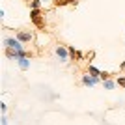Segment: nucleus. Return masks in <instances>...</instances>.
Instances as JSON below:
<instances>
[{
	"instance_id": "1",
	"label": "nucleus",
	"mask_w": 125,
	"mask_h": 125,
	"mask_svg": "<svg viewBox=\"0 0 125 125\" xmlns=\"http://www.w3.org/2000/svg\"><path fill=\"white\" fill-rule=\"evenodd\" d=\"M30 19H32V22H34L37 28H45V19H43V15H41L39 10H32L30 11Z\"/></svg>"
},
{
	"instance_id": "2",
	"label": "nucleus",
	"mask_w": 125,
	"mask_h": 125,
	"mask_svg": "<svg viewBox=\"0 0 125 125\" xmlns=\"http://www.w3.org/2000/svg\"><path fill=\"white\" fill-rule=\"evenodd\" d=\"M22 45L24 43H21L17 37H4V47H8V49H15V51H22Z\"/></svg>"
},
{
	"instance_id": "3",
	"label": "nucleus",
	"mask_w": 125,
	"mask_h": 125,
	"mask_svg": "<svg viewBox=\"0 0 125 125\" xmlns=\"http://www.w3.org/2000/svg\"><path fill=\"white\" fill-rule=\"evenodd\" d=\"M54 54L60 58V62H67L69 58H71V54H69V49H65L63 45H58V47L54 49Z\"/></svg>"
},
{
	"instance_id": "4",
	"label": "nucleus",
	"mask_w": 125,
	"mask_h": 125,
	"mask_svg": "<svg viewBox=\"0 0 125 125\" xmlns=\"http://www.w3.org/2000/svg\"><path fill=\"white\" fill-rule=\"evenodd\" d=\"M15 37H17L21 43H30V41H34V34H32V32H26V30H17V32H15Z\"/></svg>"
},
{
	"instance_id": "5",
	"label": "nucleus",
	"mask_w": 125,
	"mask_h": 125,
	"mask_svg": "<svg viewBox=\"0 0 125 125\" xmlns=\"http://www.w3.org/2000/svg\"><path fill=\"white\" fill-rule=\"evenodd\" d=\"M101 80V77H92V75H82V84L84 86H88V88H94L95 84Z\"/></svg>"
},
{
	"instance_id": "6",
	"label": "nucleus",
	"mask_w": 125,
	"mask_h": 125,
	"mask_svg": "<svg viewBox=\"0 0 125 125\" xmlns=\"http://www.w3.org/2000/svg\"><path fill=\"white\" fill-rule=\"evenodd\" d=\"M69 49V54H71V58H73L75 62H78V60H82V52L75 51V47H67Z\"/></svg>"
},
{
	"instance_id": "7",
	"label": "nucleus",
	"mask_w": 125,
	"mask_h": 125,
	"mask_svg": "<svg viewBox=\"0 0 125 125\" xmlns=\"http://www.w3.org/2000/svg\"><path fill=\"white\" fill-rule=\"evenodd\" d=\"M17 62H19V67H21L22 71H26V69L30 67V62H28V58H19Z\"/></svg>"
},
{
	"instance_id": "8",
	"label": "nucleus",
	"mask_w": 125,
	"mask_h": 125,
	"mask_svg": "<svg viewBox=\"0 0 125 125\" xmlns=\"http://www.w3.org/2000/svg\"><path fill=\"white\" fill-rule=\"evenodd\" d=\"M88 73L92 75V77H101V71L95 65H88Z\"/></svg>"
},
{
	"instance_id": "9",
	"label": "nucleus",
	"mask_w": 125,
	"mask_h": 125,
	"mask_svg": "<svg viewBox=\"0 0 125 125\" xmlns=\"http://www.w3.org/2000/svg\"><path fill=\"white\" fill-rule=\"evenodd\" d=\"M116 84H118V82H116V80H110V78H108V80H103L104 90H114V86H116Z\"/></svg>"
},
{
	"instance_id": "10",
	"label": "nucleus",
	"mask_w": 125,
	"mask_h": 125,
	"mask_svg": "<svg viewBox=\"0 0 125 125\" xmlns=\"http://www.w3.org/2000/svg\"><path fill=\"white\" fill-rule=\"evenodd\" d=\"M6 56L11 58V60H17V51H15V49H8V47H6Z\"/></svg>"
},
{
	"instance_id": "11",
	"label": "nucleus",
	"mask_w": 125,
	"mask_h": 125,
	"mask_svg": "<svg viewBox=\"0 0 125 125\" xmlns=\"http://www.w3.org/2000/svg\"><path fill=\"white\" fill-rule=\"evenodd\" d=\"M71 4V0H54V6H67Z\"/></svg>"
},
{
	"instance_id": "12",
	"label": "nucleus",
	"mask_w": 125,
	"mask_h": 125,
	"mask_svg": "<svg viewBox=\"0 0 125 125\" xmlns=\"http://www.w3.org/2000/svg\"><path fill=\"white\" fill-rule=\"evenodd\" d=\"M110 77H112V73H108V71H101V80H108Z\"/></svg>"
},
{
	"instance_id": "13",
	"label": "nucleus",
	"mask_w": 125,
	"mask_h": 125,
	"mask_svg": "<svg viewBox=\"0 0 125 125\" xmlns=\"http://www.w3.org/2000/svg\"><path fill=\"white\" fill-rule=\"evenodd\" d=\"M41 6V0H32V10H39Z\"/></svg>"
},
{
	"instance_id": "14",
	"label": "nucleus",
	"mask_w": 125,
	"mask_h": 125,
	"mask_svg": "<svg viewBox=\"0 0 125 125\" xmlns=\"http://www.w3.org/2000/svg\"><path fill=\"white\" fill-rule=\"evenodd\" d=\"M116 82H118V86L125 88V77H118V78H116Z\"/></svg>"
},
{
	"instance_id": "15",
	"label": "nucleus",
	"mask_w": 125,
	"mask_h": 125,
	"mask_svg": "<svg viewBox=\"0 0 125 125\" xmlns=\"http://www.w3.org/2000/svg\"><path fill=\"white\" fill-rule=\"evenodd\" d=\"M0 108H2V114H6V110H8V104H6V103H0Z\"/></svg>"
},
{
	"instance_id": "16",
	"label": "nucleus",
	"mask_w": 125,
	"mask_h": 125,
	"mask_svg": "<svg viewBox=\"0 0 125 125\" xmlns=\"http://www.w3.org/2000/svg\"><path fill=\"white\" fill-rule=\"evenodd\" d=\"M2 125H8V118H6V114H2Z\"/></svg>"
},
{
	"instance_id": "17",
	"label": "nucleus",
	"mask_w": 125,
	"mask_h": 125,
	"mask_svg": "<svg viewBox=\"0 0 125 125\" xmlns=\"http://www.w3.org/2000/svg\"><path fill=\"white\" fill-rule=\"evenodd\" d=\"M120 69H125V62H123V63H121V65H120Z\"/></svg>"
}]
</instances>
